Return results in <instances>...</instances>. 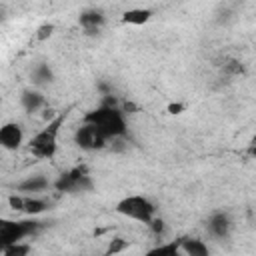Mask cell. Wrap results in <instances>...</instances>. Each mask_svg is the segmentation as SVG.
Instances as JSON below:
<instances>
[{
  "mask_svg": "<svg viewBox=\"0 0 256 256\" xmlns=\"http://www.w3.org/2000/svg\"><path fill=\"white\" fill-rule=\"evenodd\" d=\"M30 244L28 242H16V244H10L4 252H2V256H28L30 254Z\"/></svg>",
  "mask_w": 256,
  "mask_h": 256,
  "instance_id": "17",
  "label": "cell"
},
{
  "mask_svg": "<svg viewBox=\"0 0 256 256\" xmlns=\"http://www.w3.org/2000/svg\"><path fill=\"white\" fill-rule=\"evenodd\" d=\"M74 142H76L78 148L88 150V152H92V150H102V148L108 144V140L104 138V134H102L96 126H92V124H88V122H84L80 128H76V132H74Z\"/></svg>",
  "mask_w": 256,
  "mask_h": 256,
  "instance_id": "6",
  "label": "cell"
},
{
  "mask_svg": "<svg viewBox=\"0 0 256 256\" xmlns=\"http://www.w3.org/2000/svg\"><path fill=\"white\" fill-rule=\"evenodd\" d=\"M116 212L124 218H130V220H136V222H142V224H150L154 214H156V208L146 196L134 194V196L122 198L116 204Z\"/></svg>",
  "mask_w": 256,
  "mask_h": 256,
  "instance_id": "4",
  "label": "cell"
},
{
  "mask_svg": "<svg viewBox=\"0 0 256 256\" xmlns=\"http://www.w3.org/2000/svg\"><path fill=\"white\" fill-rule=\"evenodd\" d=\"M84 122L96 126L106 140H112V138H124L128 134V124H126V118H124V112L120 108L114 106V102H102L98 108L90 110L86 116H84Z\"/></svg>",
  "mask_w": 256,
  "mask_h": 256,
  "instance_id": "1",
  "label": "cell"
},
{
  "mask_svg": "<svg viewBox=\"0 0 256 256\" xmlns=\"http://www.w3.org/2000/svg\"><path fill=\"white\" fill-rule=\"evenodd\" d=\"M24 142V132L18 122H6L0 126V148L4 150H18Z\"/></svg>",
  "mask_w": 256,
  "mask_h": 256,
  "instance_id": "7",
  "label": "cell"
},
{
  "mask_svg": "<svg viewBox=\"0 0 256 256\" xmlns=\"http://www.w3.org/2000/svg\"><path fill=\"white\" fill-rule=\"evenodd\" d=\"M52 32H54V26H52V24H42V26L38 28L36 38H38V40H46V38L52 36Z\"/></svg>",
  "mask_w": 256,
  "mask_h": 256,
  "instance_id": "19",
  "label": "cell"
},
{
  "mask_svg": "<svg viewBox=\"0 0 256 256\" xmlns=\"http://www.w3.org/2000/svg\"><path fill=\"white\" fill-rule=\"evenodd\" d=\"M208 232L214 236V238H228V234H230V230H232V220H230V216L228 214H224V212H216V214H212L210 218H208Z\"/></svg>",
  "mask_w": 256,
  "mask_h": 256,
  "instance_id": "9",
  "label": "cell"
},
{
  "mask_svg": "<svg viewBox=\"0 0 256 256\" xmlns=\"http://www.w3.org/2000/svg\"><path fill=\"white\" fill-rule=\"evenodd\" d=\"M50 184H48V180L42 176V174H34V176H28L26 180H22L18 186H16V190L18 192H22L24 196H28V194H32V192H42V190H46Z\"/></svg>",
  "mask_w": 256,
  "mask_h": 256,
  "instance_id": "13",
  "label": "cell"
},
{
  "mask_svg": "<svg viewBox=\"0 0 256 256\" xmlns=\"http://www.w3.org/2000/svg\"><path fill=\"white\" fill-rule=\"evenodd\" d=\"M44 102H46V98H44V94L38 92V90H24L22 96H20V104H22V108H24L28 114L38 112V110L44 106Z\"/></svg>",
  "mask_w": 256,
  "mask_h": 256,
  "instance_id": "12",
  "label": "cell"
},
{
  "mask_svg": "<svg viewBox=\"0 0 256 256\" xmlns=\"http://www.w3.org/2000/svg\"><path fill=\"white\" fill-rule=\"evenodd\" d=\"M148 226H150L154 232H162V230H164V222H162V220H158V218H152V222H150Z\"/></svg>",
  "mask_w": 256,
  "mask_h": 256,
  "instance_id": "20",
  "label": "cell"
},
{
  "mask_svg": "<svg viewBox=\"0 0 256 256\" xmlns=\"http://www.w3.org/2000/svg\"><path fill=\"white\" fill-rule=\"evenodd\" d=\"M124 248H126V240H122V238H114V240L110 242L108 250H106V256L118 254V252H120V250H124Z\"/></svg>",
  "mask_w": 256,
  "mask_h": 256,
  "instance_id": "18",
  "label": "cell"
},
{
  "mask_svg": "<svg viewBox=\"0 0 256 256\" xmlns=\"http://www.w3.org/2000/svg\"><path fill=\"white\" fill-rule=\"evenodd\" d=\"M64 114H58L54 120H50L40 132H36L30 140V150L34 156L38 158H54L56 150H58V132L60 126L64 124Z\"/></svg>",
  "mask_w": 256,
  "mask_h": 256,
  "instance_id": "2",
  "label": "cell"
},
{
  "mask_svg": "<svg viewBox=\"0 0 256 256\" xmlns=\"http://www.w3.org/2000/svg\"><path fill=\"white\" fill-rule=\"evenodd\" d=\"M42 228V222L36 220H12L0 216V256L2 252L16 242H22L24 238L36 234Z\"/></svg>",
  "mask_w": 256,
  "mask_h": 256,
  "instance_id": "3",
  "label": "cell"
},
{
  "mask_svg": "<svg viewBox=\"0 0 256 256\" xmlns=\"http://www.w3.org/2000/svg\"><path fill=\"white\" fill-rule=\"evenodd\" d=\"M180 252H184V256H210V248L206 246V242L192 236L180 238Z\"/></svg>",
  "mask_w": 256,
  "mask_h": 256,
  "instance_id": "10",
  "label": "cell"
},
{
  "mask_svg": "<svg viewBox=\"0 0 256 256\" xmlns=\"http://www.w3.org/2000/svg\"><path fill=\"white\" fill-rule=\"evenodd\" d=\"M144 256H180V238L150 248Z\"/></svg>",
  "mask_w": 256,
  "mask_h": 256,
  "instance_id": "16",
  "label": "cell"
},
{
  "mask_svg": "<svg viewBox=\"0 0 256 256\" xmlns=\"http://www.w3.org/2000/svg\"><path fill=\"white\" fill-rule=\"evenodd\" d=\"M182 108H184V106H182V104H170V106H168V110H170V112H172V114H178V112H180V110H182Z\"/></svg>",
  "mask_w": 256,
  "mask_h": 256,
  "instance_id": "21",
  "label": "cell"
},
{
  "mask_svg": "<svg viewBox=\"0 0 256 256\" xmlns=\"http://www.w3.org/2000/svg\"><path fill=\"white\" fill-rule=\"evenodd\" d=\"M30 78H32V82H34L36 86H46V84H50V82L54 80V72H52V68H50L46 62H40V64H36V66L32 68Z\"/></svg>",
  "mask_w": 256,
  "mask_h": 256,
  "instance_id": "15",
  "label": "cell"
},
{
  "mask_svg": "<svg viewBox=\"0 0 256 256\" xmlns=\"http://www.w3.org/2000/svg\"><path fill=\"white\" fill-rule=\"evenodd\" d=\"M150 16H152V10H148V8H130L122 14V22L132 24V26H142L150 20Z\"/></svg>",
  "mask_w": 256,
  "mask_h": 256,
  "instance_id": "14",
  "label": "cell"
},
{
  "mask_svg": "<svg viewBox=\"0 0 256 256\" xmlns=\"http://www.w3.org/2000/svg\"><path fill=\"white\" fill-rule=\"evenodd\" d=\"M8 204L12 210H20V212H26V214H42L46 208H48V202L42 200V198H36V196H10L8 198Z\"/></svg>",
  "mask_w": 256,
  "mask_h": 256,
  "instance_id": "8",
  "label": "cell"
},
{
  "mask_svg": "<svg viewBox=\"0 0 256 256\" xmlns=\"http://www.w3.org/2000/svg\"><path fill=\"white\" fill-rule=\"evenodd\" d=\"M104 14L100 12V10H96V8H92V10H84L82 14H80V26L88 32V34H94V32H98L100 30V26L104 24Z\"/></svg>",
  "mask_w": 256,
  "mask_h": 256,
  "instance_id": "11",
  "label": "cell"
},
{
  "mask_svg": "<svg viewBox=\"0 0 256 256\" xmlns=\"http://www.w3.org/2000/svg\"><path fill=\"white\" fill-rule=\"evenodd\" d=\"M54 188L58 192H66V194H80V192H92L94 182L82 168H74V170L60 174L58 180L54 182Z\"/></svg>",
  "mask_w": 256,
  "mask_h": 256,
  "instance_id": "5",
  "label": "cell"
}]
</instances>
